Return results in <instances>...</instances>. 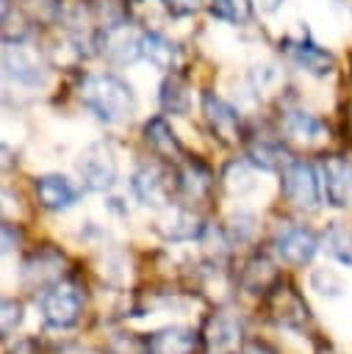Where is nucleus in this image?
<instances>
[{
    "label": "nucleus",
    "instance_id": "nucleus-32",
    "mask_svg": "<svg viewBox=\"0 0 352 354\" xmlns=\"http://www.w3.org/2000/svg\"><path fill=\"white\" fill-rule=\"evenodd\" d=\"M8 354H39V346H36V340L22 337V340H17V343L11 346V351H8Z\"/></svg>",
    "mask_w": 352,
    "mask_h": 354
},
{
    "label": "nucleus",
    "instance_id": "nucleus-3",
    "mask_svg": "<svg viewBox=\"0 0 352 354\" xmlns=\"http://www.w3.org/2000/svg\"><path fill=\"white\" fill-rule=\"evenodd\" d=\"M3 75L11 86L22 91H39L50 83V72L39 61V55L25 44H6L3 50Z\"/></svg>",
    "mask_w": 352,
    "mask_h": 354
},
{
    "label": "nucleus",
    "instance_id": "nucleus-5",
    "mask_svg": "<svg viewBox=\"0 0 352 354\" xmlns=\"http://www.w3.org/2000/svg\"><path fill=\"white\" fill-rule=\"evenodd\" d=\"M78 174H80V180H83L86 188H91V191H108L116 183V160H114V152L103 141L89 144L80 152V158H78Z\"/></svg>",
    "mask_w": 352,
    "mask_h": 354
},
{
    "label": "nucleus",
    "instance_id": "nucleus-30",
    "mask_svg": "<svg viewBox=\"0 0 352 354\" xmlns=\"http://www.w3.org/2000/svg\"><path fill=\"white\" fill-rule=\"evenodd\" d=\"M277 80H280V69L274 64H258L252 69V83H255L258 91H269Z\"/></svg>",
    "mask_w": 352,
    "mask_h": 354
},
{
    "label": "nucleus",
    "instance_id": "nucleus-12",
    "mask_svg": "<svg viewBox=\"0 0 352 354\" xmlns=\"http://www.w3.org/2000/svg\"><path fill=\"white\" fill-rule=\"evenodd\" d=\"M155 230L166 241H194V238H202L205 224H200V218L194 213H188L183 207H172L155 221Z\"/></svg>",
    "mask_w": 352,
    "mask_h": 354
},
{
    "label": "nucleus",
    "instance_id": "nucleus-31",
    "mask_svg": "<svg viewBox=\"0 0 352 354\" xmlns=\"http://www.w3.org/2000/svg\"><path fill=\"white\" fill-rule=\"evenodd\" d=\"M19 241H22V232H19V230L14 232V227L6 221V224H3V252L17 249V246H19Z\"/></svg>",
    "mask_w": 352,
    "mask_h": 354
},
{
    "label": "nucleus",
    "instance_id": "nucleus-20",
    "mask_svg": "<svg viewBox=\"0 0 352 354\" xmlns=\"http://www.w3.org/2000/svg\"><path fill=\"white\" fill-rule=\"evenodd\" d=\"M277 282V271L272 266L269 257L263 254H255L247 266H244V274H241V285L249 290V293H263L269 285Z\"/></svg>",
    "mask_w": 352,
    "mask_h": 354
},
{
    "label": "nucleus",
    "instance_id": "nucleus-23",
    "mask_svg": "<svg viewBox=\"0 0 352 354\" xmlns=\"http://www.w3.org/2000/svg\"><path fill=\"white\" fill-rule=\"evenodd\" d=\"M188 102H191V94H188V86L180 80V77H166L161 83V108L169 111V113H186L188 111Z\"/></svg>",
    "mask_w": 352,
    "mask_h": 354
},
{
    "label": "nucleus",
    "instance_id": "nucleus-17",
    "mask_svg": "<svg viewBox=\"0 0 352 354\" xmlns=\"http://www.w3.org/2000/svg\"><path fill=\"white\" fill-rule=\"evenodd\" d=\"M288 55L299 69H305L310 75H330L335 66L333 55L316 44H288Z\"/></svg>",
    "mask_w": 352,
    "mask_h": 354
},
{
    "label": "nucleus",
    "instance_id": "nucleus-8",
    "mask_svg": "<svg viewBox=\"0 0 352 354\" xmlns=\"http://www.w3.org/2000/svg\"><path fill=\"white\" fill-rule=\"evenodd\" d=\"M322 188H324V199L333 207H349L352 205V166L341 158H327L322 163Z\"/></svg>",
    "mask_w": 352,
    "mask_h": 354
},
{
    "label": "nucleus",
    "instance_id": "nucleus-22",
    "mask_svg": "<svg viewBox=\"0 0 352 354\" xmlns=\"http://www.w3.org/2000/svg\"><path fill=\"white\" fill-rule=\"evenodd\" d=\"M105 55L116 64H127V61H136L141 55V36L139 33H114L105 44Z\"/></svg>",
    "mask_w": 352,
    "mask_h": 354
},
{
    "label": "nucleus",
    "instance_id": "nucleus-7",
    "mask_svg": "<svg viewBox=\"0 0 352 354\" xmlns=\"http://www.w3.org/2000/svg\"><path fill=\"white\" fill-rule=\"evenodd\" d=\"M202 340H205L208 354H241V348H244L241 321L227 315V313H213L205 321Z\"/></svg>",
    "mask_w": 352,
    "mask_h": 354
},
{
    "label": "nucleus",
    "instance_id": "nucleus-11",
    "mask_svg": "<svg viewBox=\"0 0 352 354\" xmlns=\"http://www.w3.org/2000/svg\"><path fill=\"white\" fill-rule=\"evenodd\" d=\"M283 127H285V133H288L294 141H299V144H305V147H319V144H324L327 136H330L327 124H324L319 116H313V113H308V111H299V108H291V111L285 113Z\"/></svg>",
    "mask_w": 352,
    "mask_h": 354
},
{
    "label": "nucleus",
    "instance_id": "nucleus-26",
    "mask_svg": "<svg viewBox=\"0 0 352 354\" xmlns=\"http://www.w3.org/2000/svg\"><path fill=\"white\" fill-rule=\"evenodd\" d=\"M252 3L249 0H213V14L225 22H244L249 19Z\"/></svg>",
    "mask_w": 352,
    "mask_h": 354
},
{
    "label": "nucleus",
    "instance_id": "nucleus-2",
    "mask_svg": "<svg viewBox=\"0 0 352 354\" xmlns=\"http://www.w3.org/2000/svg\"><path fill=\"white\" fill-rule=\"evenodd\" d=\"M39 313L47 326L53 329H69L78 324L83 313V293L75 282H53L39 296Z\"/></svg>",
    "mask_w": 352,
    "mask_h": 354
},
{
    "label": "nucleus",
    "instance_id": "nucleus-4",
    "mask_svg": "<svg viewBox=\"0 0 352 354\" xmlns=\"http://www.w3.org/2000/svg\"><path fill=\"white\" fill-rule=\"evenodd\" d=\"M283 194H285V199L294 207L313 210L322 202V196H324L319 171L310 163H305V160L285 163V169H283Z\"/></svg>",
    "mask_w": 352,
    "mask_h": 354
},
{
    "label": "nucleus",
    "instance_id": "nucleus-1",
    "mask_svg": "<svg viewBox=\"0 0 352 354\" xmlns=\"http://www.w3.org/2000/svg\"><path fill=\"white\" fill-rule=\"evenodd\" d=\"M80 100L105 124H122L136 111L130 86L116 75H89L80 86Z\"/></svg>",
    "mask_w": 352,
    "mask_h": 354
},
{
    "label": "nucleus",
    "instance_id": "nucleus-21",
    "mask_svg": "<svg viewBox=\"0 0 352 354\" xmlns=\"http://www.w3.org/2000/svg\"><path fill=\"white\" fill-rule=\"evenodd\" d=\"M144 138H147V144H150L155 152H161V155H177V152H180V144H177L172 127H169L161 116H155V119H150V122L144 124Z\"/></svg>",
    "mask_w": 352,
    "mask_h": 354
},
{
    "label": "nucleus",
    "instance_id": "nucleus-29",
    "mask_svg": "<svg viewBox=\"0 0 352 354\" xmlns=\"http://www.w3.org/2000/svg\"><path fill=\"white\" fill-rule=\"evenodd\" d=\"M230 235H233V241H249L252 235H255V230H258V224H255V216L252 213H236L233 218H230Z\"/></svg>",
    "mask_w": 352,
    "mask_h": 354
},
{
    "label": "nucleus",
    "instance_id": "nucleus-35",
    "mask_svg": "<svg viewBox=\"0 0 352 354\" xmlns=\"http://www.w3.org/2000/svg\"><path fill=\"white\" fill-rule=\"evenodd\" d=\"M67 354H89V351H80V348H72V351H67Z\"/></svg>",
    "mask_w": 352,
    "mask_h": 354
},
{
    "label": "nucleus",
    "instance_id": "nucleus-13",
    "mask_svg": "<svg viewBox=\"0 0 352 354\" xmlns=\"http://www.w3.org/2000/svg\"><path fill=\"white\" fill-rule=\"evenodd\" d=\"M130 188H133V194H136V199H139L141 205L161 207V205L166 202L164 174H161L155 166H150V163H144V166H139V169L133 171V177H130Z\"/></svg>",
    "mask_w": 352,
    "mask_h": 354
},
{
    "label": "nucleus",
    "instance_id": "nucleus-16",
    "mask_svg": "<svg viewBox=\"0 0 352 354\" xmlns=\"http://www.w3.org/2000/svg\"><path fill=\"white\" fill-rule=\"evenodd\" d=\"M61 263H64V257L61 254H55V252H50V249H44L42 254H33L25 266H22V279L28 282V285H44V282H55L58 279V268H61Z\"/></svg>",
    "mask_w": 352,
    "mask_h": 354
},
{
    "label": "nucleus",
    "instance_id": "nucleus-10",
    "mask_svg": "<svg viewBox=\"0 0 352 354\" xmlns=\"http://www.w3.org/2000/svg\"><path fill=\"white\" fill-rule=\"evenodd\" d=\"M36 196L47 210H67L78 202V188L64 174H42L36 180Z\"/></svg>",
    "mask_w": 352,
    "mask_h": 354
},
{
    "label": "nucleus",
    "instance_id": "nucleus-33",
    "mask_svg": "<svg viewBox=\"0 0 352 354\" xmlns=\"http://www.w3.org/2000/svg\"><path fill=\"white\" fill-rule=\"evenodd\" d=\"M175 14H188V11H194L197 6H200V0H164Z\"/></svg>",
    "mask_w": 352,
    "mask_h": 354
},
{
    "label": "nucleus",
    "instance_id": "nucleus-9",
    "mask_svg": "<svg viewBox=\"0 0 352 354\" xmlns=\"http://www.w3.org/2000/svg\"><path fill=\"white\" fill-rule=\"evenodd\" d=\"M202 113H205L211 130H213L222 141H227V144L238 141L241 119H238V111H236L230 102H225V100L216 97V94H202Z\"/></svg>",
    "mask_w": 352,
    "mask_h": 354
},
{
    "label": "nucleus",
    "instance_id": "nucleus-6",
    "mask_svg": "<svg viewBox=\"0 0 352 354\" xmlns=\"http://www.w3.org/2000/svg\"><path fill=\"white\" fill-rule=\"evenodd\" d=\"M322 241L302 224H285L277 235H274V252L283 263L288 266H305L313 260V254L319 252Z\"/></svg>",
    "mask_w": 352,
    "mask_h": 354
},
{
    "label": "nucleus",
    "instance_id": "nucleus-24",
    "mask_svg": "<svg viewBox=\"0 0 352 354\" xmlns=\"http://www.w3.org/2000/svg\"><path fill=\"white\" fill-rule=\"evenodd\" d=\"M252 160H241V163H233L227 171H225V185L233 191V194H238V196H244V194H249L252 188H255V171H252Z\"/></svg>",
    "mask_w": 352,
    "mask_h": 354
},
{
    "label": "nucleus",
    "instance_id": "nucleus-15",
    "mask_svg": "<svg viewBox=\"0 0 352 354\" xmlns=\"http://www.w3.org/2000/svg\"><path fill=\"white\" fill-rule=\"evenodd\" d=\"M322 249L335 263L352 268V227L344 221H330L322 232Z\"/></svg>",
    "mask_w": 352,
    "mask_h": 354
},
{
    "label": "nucleus",
    "instance_id": "nucleus-28",
    "mask_svg": "<svg viewBox=\"0 0 352 354\" xmlns=\"http://www.w3.org/2000/svg\"><path fill=\"white\" fill-rule=\"evenodd\" d=\"M19 324H22V304L17 299H6L3 301V313H0V332H3V337H8Z\"/></svg>",
    "mask_w": 352,
    "mask_h": 354
},
{
    "label": "nucleus",
    "instance_id": "nucleus-27",
    "mask_svg": "<svg viewBox=\"0 0 352 354\" xmlns=\"http://www.w3.org/2000/svg\"><path fill=\"white\" fill-rule=\"evenodd\" d=\"M249 160H252L255 166H261V169H274L277 163L285 160V152H283L280 147H274V144L261 141V144H252V149H249Z\"/></svg>",
    "mask_w": 352,
    "mask_h": 354
},
{
    "label": "nucleus",
    "instance_id": "nucleus-14",
    "mask_svg": "<svg viewBox=\"0 0 352 354\" xmlns=\"http://www.w3.org/2000/svg\"><path fill=\"white\" fill-rule=\"evenodd\" d=\"M147 348L150 354H191L197 348V335L186 326H164L150 337Z\"/></svg>",
    "mask_w": 352,
    "mask_h": 354
},
{
    "label": "nucleus",
    "instance_id": "nucleus-34",
    "mask_svg": "<svg viewBox=\"0 0 352 354\" xmlns=\"http://www.w3.org/2000/svg\"><path fill=\"white\" fill-rule=\"evenodd\" d=\"M241 354H277V351H272L269 346H263V343H258V340H252V343H244V348H241Z\"/></svg>",
    "mask_w": 352,
    "mask_h": 354
},
{
    "label": "nucleus",
    "instance_id": "nucleus-19",
    "mask_svg": "<svg viewBox=\"0 0 352 354\" xmlns=\"http://www.w3.org/2000/svg\"><path fill=\"white\" fill-rule=\"evenodd\" d=\"M141 55L158 69H172L177 64L175 44L161 33H141Z\"/></svg>",
    "mask_w": 352,
    "mask_h": 354
},
{
    "label": "nucleus",
    "instance_id": "nucleus-18",
    "mask_svg": "<svg viewBox=\"0 0 352 354\" xmlns=\"http://www.w3.org/2000/svg\"><path fill=\"white\" fill-rule=\"evenodd\" d=\"M272 310H274V318L285 326H299L305 318H308V307L302 304V299L288 290V288H277L274 296H272Z\"/></svg>",
    "mask_w": 352,
    "mask_h": 354
},
{
    "label": "nucleus",
    "instance_id": "nucleus-25",
    "mask_svg": "<svg viewBox=\"0 0 352 354\" xmlns=\"http://www.w3.org/2000/svg\"><path fill=\"white\" fill-rule=\"evenodd\" d=\"M180 188H183L186 196L200 199V196L208 191V171H205L202 166H197V163L186 166L183 174H180Z\"/></svg>",
    "mask_w": 352,
    "mask_h": 354
}]
</instances>
